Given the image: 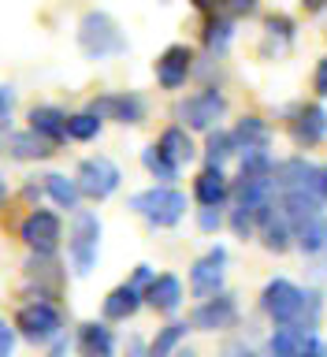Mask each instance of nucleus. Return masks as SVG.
Returning <instances> with one entry per match:
<instances>
[{"label":"nucleus","mask_w":327,"mask_h":357,"mask_svg":"<svg viewBox=\"0 0 327 357\" xmlns=\"http://www.w3.org/2000/svg\"><path fill=\"white\" fill-rule=\"evenodd\" d=\"M130 208L149 223L156 231H167L175 223H183L186 216V194L175 186H149V190H138L130 197Z\"/></svg>","instance_id":"obj_1"},{"label":"nucleus","mask_w":327,"mask_h":357,"mask_svg":"<svg viewBox=\"0 0 327 357\" xmlns=\"http://www.w3.org/2000/svg\"><path fill=\"white\" fill-rule=\"evenodd\" d=\"M11 328H15L26 342L45 346V342H56L63 335V312L56 309V301L30 298V301H22V305H19L15 324H11Z\"/></svg>","instance_id":"obj_2"},{"label":"nucleus","mask_w":327,"mask_h":357,"mask_svg":"<svg viewBox=\"0 0 327 357\" xmlns=\"http://www.w3.org/2000/svg\"><path fill=\"white\" fill-rule=\"evenodd\" d=\"M97 253H100V220H97V212L78 208L75 220H71V234H67V257H71L75 275L93 272Z\"/></svg>","instance_id":"obj_3"},{"label":"nucleus","mask_w":327,"mask_h":357,"mask_svg":"<svg viewBox=\"0 0 327 357\" xmlns=\"http://www.w3.org/2000/svg\"><path fill=\"white\" fill-rule=\"evenodd\" d=\"M78 45L89 60H105V56H119L127 49V38L119 33V26L112 22V15L105 11H89L78 22Z\"/></svg>","instance_id":"obj_4"},{"label":"nucleus","mask_w":327,"mask_h":357,"mask_svg":"<svg viewBox=\"0 0 327 357\" xmlns=\"http://www.w3.org/2000/svg\"><path fill=\"white\" fill-rule=\"evenodd\" d=\"M119 164L108 160V156H86L82 164H78V175H75V186L78 194L89 197V201H105L119 190Z\"/></svg>","instance_id":"obj_5"},{"label":"nucleus","mask_w":327,"mask_h":357,"mask_svg":"<svg viewBox=\"0 0 327 357\" xmlns=\"http://www.w3.org/2000/svg\"><path fill=\"white\" fill-rule=\"evenodd\" d=\"M223 112H227V97L208 86V89L190 93L183 105H178V119H183V130H216Z\"/></svg>","instance_id":"obj_6"},{"label":"nucleus","mask_w":327,"mask_h":357,"mask_svg":"<svg viewBox=\"0 0 327 357\" xmlns=\"http://www.w3.org/2000/svg\"><path fill=\"white\" fill-rule=\"evenodd\" d=\"M19 238L26 242L30 253L56 257V250H60V238H63V223H60V216H56V212H49V208H33L30 216L22 220Z\"/></svg>","instance_id":"obj_7"},{"label":"nucleus","mask_w":327,"mask_h":357,"mask_svg":"<svg viewBox=\"0 0 327 357\" xmlns=\"http://www.w3.org/2000/svg\"><path fill=\"white\" fill-rule=\"evenodd\" d=\"M234 324H238V301L227 290H220L212 298H201L197 309L190 312V328H197V331H227Z\"/></svg>","instance_id":"obj_8"},{"label":"nucleus","mask_w":327,"mask_h":357,"mask_svg":"<svg viewBox=\"0 0 327 357\" xmlns=\"http://www.w3.org/2000/svg\"><path fill=\"white\" fill-rule=\"evenodd\" d=\"M261 309L272 324H294L301 309V287L290 279H268L261 290Z\"/></svg>","instance_id":"obj_9"},{"label":"nucleus","mask_w":327,"mask_h":357,"mask_svg":"<svg viewBox=\"0 0 327 357\" xmlns=\"http://www.w3.org/2000/svg\"><path fill=\"white\" fill-rule=\"evenodd\" d=\"M272 178H275L279 194H317L320 167L312 160H305V156H290V160L272 167Z\"/></svg>","instance_id":"obj_10"},{"label":"nucleus","mask_w":327,"mask_h":357,"mask_svg":"<svg viewBox=\"0 0 327 357\" xmlns=\"http://www.w3.org/2000/svg\"><path fill=\"white\" fill-rule=\"evenodd\" d=\"M223 275H227V250H223V245H212V250L190 268V290H194L197 298H212L223 290Z\"/></svg>","instance_id":"obj_11"},{"label":"nucleus","mask_w":327,"mask_h":357,"mask_svg":"<svg viewBox=\"0 0 327 357\" xmlns=\"http://www.w3.org/2000/svg\"><path fill=\"white\" fill-rule=\"evenodd\" d=\"M257 231H261L264 250H272V253H287L290 245H294V231H290L283 208H279V197L268 208L257 212Z\"/></svg>","instance_id":"obj_12"},{"label":"nucleus","mask_w":327,"mask_h":357,"mask_svg":"<svg viewBox=\"0 0 327 357\" xmlns=\"http://www.w3.org/2000/svg\"><path fill=\"white\" fill-rule=\"evenodd\" d=\"M190 71H194V52L186 49V45H167L160 52V60H156V82L164 89H178L186 86Z\"/></svg>","instance_id":"obj_13"},{"label":"nucleus","mask_w":327,"mask_h":357,"mask_svg":"<svg viewBox=\"0 0 327 357\" xmlns=\"http://www.w3.org/2000/svg\"><path fill=\"white\" fill-rule=\"evenodd\" d=\"M116 331L105 320H86L75 335V350L78 357H116Z\"/></svg>","instance_id":"obj_14"},{"label":"nucleus","mask_w":327,"mask_h":357,"mask_svg":"<svg viewBox=\"0 0 327 357\" xmlns=\"http://www.w3.org/2000/svg\"><path fill=\"white\" fill-rule=\"evenodd\" d=\"M89 112L105 123V119H119V123H142L145 119V100L138 93H116V97H100L89 105Z\"/></svg>","instance_id":"obj_15"},{"label":"nucleus","mask_w":327,"mask_h":357,"mask_svg":"<svg viewBox=\"0 0 327 357\" xmlns=\"http://www.w3.org/2000/svg\"><path fill=\"white\" fill-rule=\"evenodd\" d=\"M290 138H294L301 149H309V145H320L327 138V112L324 105H305L298 108V116L290 119Z\"/></svg>","instance_id":"obj_16"},{"label":"nucleus","mask_w":327,"mask_h":357,"mask_svg":"<svg viewBox=\"0 0 327 357\" xmlns=\"http://www.w3.org/2000/svg\"><path fill=\"white\" fill-rule=\"evenodd\" d=\"M142 298H145V305H149V309L164 312V317H172V312L183 305V279L172 275V272L153 275V283L142 290Z\"/></svg>","instance_id":"obj_17"},{"label":"nucleus","mask_w":327,"mask_h":357,"mask_svg":"<svg viewBox=\"0 0 327 357\" xmlns=\"http://www.w3.org/2000/svg\"><path fill=\"white\" fill-rule=\"evenodd\" d=\"M26 279L30 283H38V298H56L63 287V268L56 264V257H38L30 253V264H26Z\"/></svg>","instance_id":"obj_18"},{"label":"nucleus","mask_w":327,"mask_h":357,"mask_svg":"<svg viewBox=\"0 0 327 357\" xmlns=\"http://www.w3.org/2000/svg\"><path fill=\"white\" fill-rule=\"evenodd\" d=\"M194 197L201 201V208H220L231 197V178L223 175V167H205L194 178Z\"/></svg>","instance_id":"obj_19"},{"label":"nucleus","mask_w":327,"mask_h":357,"mask_svg":"<svg viewBox=\"0 0 327 357\" xmlns=\"http://www.w3.org/2000/svg\"><path fill=\"white\" fill-rule=\"evenodd\" d=\"M30 130L38 134V138H45L49 145H60L67 138V112L52 108V105L30 108Z\"/></svg>","instance_id":"obj_20"},{"label":"nucleus","mask_w":327,"mask_h":357,"mask_svg":"<svg viewBox=\"0 0 327 357\" xmlns=\"http://www.w3.org/2000/svg\"><path fill=\"white\" fill-rule=\"evenodd\" d=\"M142 290L130 287V283H119L116 290H108L105 298V324H116V320H130L134 312L142 309Z\"/></svg>","instance_id":"obj_21"},{"label":"nucleus","mask_w":327,"mask_h":357,"mask_svg":"<svg viewBox=\"0 0 327 357\" xmlns=\"http://www.w3.org/2000/svg\"><path fill=\"white\" fill-rule=\"evenodd\" d=\"M153 149L160 153L167 164H175V167H183V164L194 160V142H190V134H186L183 127H167Z\"/></svg>","instance_id":"obj_22"},{"label":"nucleus","mask_w":327,"mask_h":357,"mask_svg":"<svg viewBox=\"0 0 327 357\" xmlns=\"http://www.w3.org/2000/svg\"><path fill=\"white\" fill-rule=\"evenodd\" d=\"M309 335H317V331H305L298 324H275L272 339H268V354L272 357H298L301 346L309 342Z\"/></svg>","instance_id":"obj_23"},{"label":"nucleus","mask_w":327,"mask_h":357,"mask_svg":"<svg viewBox=\"0 0 327 357\" xmlns=\"http://www.w3.org/2000/svg\"><path fill=\"white\" fill-rule=\"evenodd\" d=\"M294 245L305 257H320L327 253V216H317L309 223H301V227H294Z\"/></svg>","instance_id":"obj_24"},{"label":"nucleus","mask_w":327,"mask_h":357,"mask_svg":"<svg viewBox=\"0 0 327 357\" xmlns=\"http://www.w3.org/2000/svg\"><path fill=\"white\" fill-rule=\"evenodd\" d=\"M231 138L238 149H268L272 130H268V123L261 116H245V119H238V127L231 130Z\"/></svg>","instance_id":"obj_25"},{"label":"nucleus","mask_w":327,"mask_h":357,"mask_svg":"<svg viewBox=\"0 0 327 357\" xmlns=\"http://www.w3.org/2000/svg\"><path fill=\"white\" fill-rule=\"evenodd\" d=\"M8 153L15 160H45V156H52V145L45 138H38L33 130H19L8 138Z\"/></svg>","instance_id":"obj_26"},{"label":"nucleus","mask_w":327,"mask_h":357,"mask_svg":"<svg viewBox=\"0 0 327 357\" xmlns=\"http://www.w3.org/2000/svg\"><path fill=\"white\" fill-rule=\"evenodd\" d=\"M186 331H190V328H186L183 320H172L167 328L156 331V339H153L149 346H145V357H172L178 346L186 342Z\"/></svg>","instance_id":"obj_27"},{"label":"nucleus","mask_w":327,"mask_h":357,"mask_svg":"<svg viewBox=\"0 0 327 357\" xmlns=\"http://www.w3.org/2000/svg\"><path fill=\"white\" fill-rule=\"evenodd\" d=\"M45 194H49L60 208H67V212H78V201H82V194H78V186H75V178H67V175H60V172L45 175Z\"/></svg>","instance_id":"obj_28"},{"label":"nucleus","mask_w":327,"mask_h":357,"mask_svg":"<svg viewBox=\"0 0 327 357\" xmlns=\"http://www.w3.org/2000/svg\"><path fill=\"white\" fill-rule=\"evenodd\" d=\"M238 153V145H234L231 138V130H208V142H205V160L208 167H220L227 156Z\"/></svg>","instance_id":"obj_29"},{"label":"nucleus","mask_w":327,"mask_h":357,"mask_svg":"<svg viewBox=\"0 0 327 357\" xmlns=\"http://www.w3.org/2000/svg\"><path fill=\"white\" fill-rule=\"evenodd\" d=\"M231 38H234V22L227 15L208 19V26H205V49L208 52H223L231 45Z\"/></svg>","instance_id":"obj_30"},{"label":"nucleus","mask_w":327,"mask_h":357,"mask_svg":"<svg viewBox=\"0 0 327 357\" xmlns=\"http://www.w3.org/2000/svg\"><path fill=\"white\" fill-rule=\"evenodd\" d=\"M100 134V119L93 112H78V116H67V138L75 142H89Z\"/></svg>","instance_id":"obj_31"},{"label":"nucleus","mask_w":327,"mask_h":357,"mask_svg":"<svg viewBox=\"0 0 327 357\" xmlns=\"http://www.w3.org/2000/svg\"><path fill=\"white\" fill-rule=\"evenodd\" d=\"M142 164H145V172H149L153 178H160V183H172V178H178V167L167 164L164 156L153 149V145H149V149H142Z\"/></svg>","instance_id":"obj_32"},{"label":"nucleus","mask_w":327,"mask_h":357,"mask_svg":"<svg viewBox=\"0 0 327 357\" xmlns=\"http://www.w3.org/2000/svg\"><path fill=\"white\" fill-rule=\"evenodd\" d=\"M231 231L238 234V238H250V234L257 231V216H253V212H245V208H234L231 212Z\"/></svg>","instance_id":"obj_33"},{"label":"nucleus","mask_w":327,"mask_h":357,"mask_svg":"<svg viewBox=\"0 0 327 357\" xmlns=\"http://www.w3.org/2000/svg\"><path fill=\"white\" fill-rule=\"evenodd\" d=\"M268 33H272V38L290 41V38H294V22H290L287 15H272V19H268Z\"/></svg>","instance_id":"obj_34"},{"label":"nucleus","mask_w":327,"mask_h":357,"mask_svg":"<svg viewBox=\"0 0 327 357\" xmlns=\"http://www.w3.org/2000/svg\"><path fill=\"white\" fill-rule=\"evenodd\" d=\"M0 357H15V328L0 317Z\"/></svg>","instance_id":"obj_35"},{"label":"nucleus","mask_w":327,"mask_h":357,"mask_svg":"<svg viewBox=\"0 0 327 357\" xmlns=\"http://www.w3.org/2000/svg\"><path fill=\"white\" fill-rule=\"evenodd\" d=\"M216 4L227 11V15H253L257 11V0H216Z\"/></svg>","instance_id":"obj_36"},{"label":"nucleus","mask_w":327,"mask_h":357,"mask_svg":"<svg viewBox=\"0 0 327 357\" xmlns=\"http://www.w3.org/2000/svg\"><path fill=\"white\" fill-rule=\"evenodd\" d=\"M11 108H15V89H11V86H0V127H8Z\"/></svg>","instance_id":"obj_37"},{"label":"nucleus","mask_w":327,"mask_h":357,"mask_svg":"<svg viewBox=\"0 0 327 357\" xmlns=\"http://www.w3.org/2000/svg\"><path fill=\"white\" fill-rule=\"evenodd\" d=\"M197 223H201V231H220V223H223V216H220V208H201L197 212Z\"/></svg>","instance_id":"obj_38"},{"label":"nucleus","mask_w":327,"mask_h":357,"mask_svg":"<svg viewBox=\"0 0 327 357\" xmlns=\"http://www.w3.org/2000/svg\"><path fill=\"white\" fill-rule=\"evenodd\" d=\"M149 283H153V268H149V264H138V268H134V279H130V287L145 290Z\"/></svg>","instance_id":"obj_39"},{"label":"nucleus","mask_w":327,"mask_h":357,"mask_svg":"<svg viewBox=\"0 0 327 357\" xmlns=\"http://www.w3.org/2000/svg\"><path fill=\"white\" fill-rule=\"evenodd\" d=\"M312 86H317V93H320V97H327V56L317 63V78H312Z\"/></svg>","instance_id":"obj_40"},{"label":"nucleus","mask_w":327,"mask_h":357,"mask_svg":"<svg viewBox=\"0 0 327 357\" xmlns=\"http://www.w3.org/2000/svg\"><path fill=\"white\" fill-rule=\"evenodd\" d=\"M127 357H145V342L142 339H130L127 342Z\"/></svg>","instance_id":"obj_41"},{"label":"nucleus","mask_w":327,"mask_h":357,"mask_svg":"<svg viewBox=\"0 0 327 357\" xmlns=\"http://www.w3.org/2000/svg\"><path fill=\"white\" fill-rule=\"evenodd\" d=\"M317 197L327 205V167H320V183H317Z\"/></svg>","instance_id":"obj_42"},{"label":"nucleus","mask_w":327,"mask_h":357,"mask_svg":"<svg viewBox=\"0 0 327 357\" xmlns=\"http://www.w3.org/2000/svg\"><path fill=\"white\" fill-rule=\"evenodd\" d=\"M301 8H305V11H312V15H317V11H324V8H327V0H301Z\"/></svg>","instance_id":"obj_43"},{"label":"nucleus","mask_w":327,"mask_h":357,"mask_svg":"<svg viewBox=\"0 0 327 357\" xmlns=\"http://www.w3.org/2000/svg\"><path fill=\"white\" fill-rule=\"evenodd\" d=\"M190 4H194L197 11H212V8H216V0H190Z\"/></svg>","instance_id":"obj_44"},{"label":"nucleus","mask_w":327,"mask_h":357,"mask_svg":"<svg viewBox=\"0 0 327 357\" xmlns=\"http://www.w3.org/2000/svg\"><path fill=\"white\" fill-rule=\"evenodd\" d=\"M172 357H197V354H194V350H175Z\"/></svg>","instance_id":"obj_45"},{"label":"nucleus","mask_w":327,"mask_h":357,"mask_svg":"<svg viewBox=\"0 0 327 357\" xmlns=\"http://www.w3.org/2000/svg\"><path fill=\"white\" fill-rule=\"evenodd\" d=\"M4 194H8V186H4V178H0V201H4Z\"/></svg>","instance_id":"obj_46"}]
</instances>
